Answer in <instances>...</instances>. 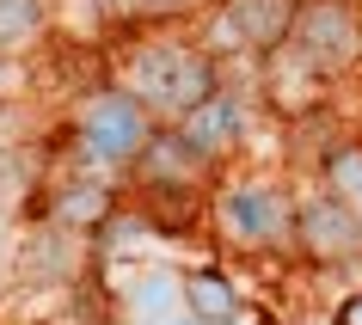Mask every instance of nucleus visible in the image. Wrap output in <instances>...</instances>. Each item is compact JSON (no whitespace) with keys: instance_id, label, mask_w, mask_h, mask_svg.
Returning a JSON list of instances; mask_svg holds the SVG:
<instances>
[{"instance_id":"4","label":"nucleus","mask_w":362,"mask_h":325,"mask_svg":"<svg viewBox=\"0 0 362 325\" xmlns=\"http://www.w3.org/2000/svg\"><path fill=\"white\" fill-rule=\"evenodd\" d=\"M288 240L307 264H362V215L332 191H313L288 215Z\"/></svg>"},{"instance_id":"2","label":"nucleus","mask_w":362,"mask_h":325,"mask_svg":"<svg viewBox=\"0 0 362 325\" xmlns=\"http://www.w3.org/2000/svg\"><path fill=\"white\" fill-rule=\"evenodd\" d=\"M74 135L93 166H135V153L148 148V135H153V111L129 86H105V93H93L80 105Z\"/></svg>"},{"instance_id":"10","label":"nucleus","mask_w":362,"mask_h":325,"mask_svg":"<svg viewBox=\"0 0 362 325\" xmlns=\"http://www.w3.org/2000/svg\"><path fill=\"white\" fill-rule=\"evenodd\" d=\"M246 313V295L233 288L228 270H191L185 276V319L197 325H233Z\"/></svg>"},{"instance_id":"1","label":"nucleus","mask_w":362,"mask_h":325,"mask_svg":"<svg viewBox=\"0 0 362 325\" xmlns=\"http://www.w3.org/2000/svg\"><path fill=\"white\" fill-rule=\"evenodd\" d=\"M215 86H221V61L203 43H185V37H160L129 61V93L153 117H172V123L191 105H203Z\"/></svg>"},{"instance_id":"12","label":"nucleus","mask_w":362,"mask_h":325,"mask_svg":"<svg viewBox=\"0 0 362 325\" xmlns=\"http://www.w3.org/2000/svg\"><path fill=\"white\" fill-rule=\"evenodd\" d=\"M320 178H325V191L338 196V203H350L362 215V141H338L320 160Z\"/></svg>"},{"instance_id":"9","label":"nucleus","mask_w":362,"mask_h":325,"mask_svg":"<svg viewBox=\"0 0 362 325\" xmlns=\"http://www.w3.org/2000/svg\"><path fill=\"white\" fill-rule=\"evenodd\" d=\"M123 313H129V325H178L185 319V276H172L160 264L135 270L129 295H123Z\"/></svg>"},{"instance_id":"8","label":"nucleus","mask_w":362,"mask_h":325,"mask_svg":"<svg viewBox=\"0 0 362 325\" xmlns=\"http://www.w3.org/2000/svg\"><path fill=\"white\" fill-rule=\"evenodd\" d=\"M295 6L301 0H221V31L252 56H276L295 31Z\"/></svg>"},{"instance_id":"13","label":"nucleus","mask_w":362,"mask_h":325,"mask_svg":"<svg viewBox=\"0 0 362 325\" xmlns=\"http://www.w3.org/2000/svg\"><path fill=\"white\" fill-rule=\"evenodd\" d=\"M43 31V0H0V49H19Z\"/></svg>"},{"instance_id":"3","label":"nucleus","mask_w":362,"mask_h":325,"mask_svg":"<svg viewBox=\"0 0 362 325\" xmlns=\"http://www.w3.org/2000/svg\"><path fill=\"white\" fill-rule=\"evenodd\" d=\"M283 49L295 61H307L320 80H338L344 68L362 61V13L350 0H301Z\"/></svg>"},{"instance_id":"11","label":"nucleus","mask_w":362,"mask_h":325,"mask_svg":"<svg viewBox=\"0 0 362 325\" xmlns=\"http://www.w3.org/2000/svg\"><path fill=\"white\" fill-rule=\"evenodd\" d=\"M49 215H56V228L98 233L117 215V196H111V184H98V178H74V184H62V191H56Z\"/></svg>"},{"instance_id":"16","label":"nucleus","mask_w":362,"mask_h":325,"mask_svg":"<svg viewBox=\"0 0 362 325\" xmlns=\"http://www.w3.org/2000/svg\"><path fill=\"white\" fill-rule=\"evenodd\" d=\"M80 325H111V319H80Z\"/></svg>"},{"instance_id":"15","label":"nucleus","mask_w":362,"mask_h":325,"mask_svg":"<svg viewBox=\"0 0 362 325\" xmlns=\"http://www.w3.org/2000/svg\"><path fill=\"white\" fill-rule=\"evenodd\" d=\"M197 0H129V13H185Z\"/></svg>"},{"instance_id":"7","label":"nucleus","mask_w":362,"mask_h":325,"mask_svg":"<svg viewBox=\"0 0 362 325\" xmlns=\"http://www.w3.org/2000/svg\"><path fill=\"white\" fill-rule=\"evenodd\" d=\"M178 129H185V141H191L197 153H209L215 166H221V160H228V153L246 141L252 111H246V98H233L228 86H215L203 105H191V111L178 117Z\"/></svg>"},{"instance_id":"6","label":"nucleus","mask_w":362,"mask_h":325,"mask_svg":"<svg viewBox=\"0 0 362 325\" xmlns=\"http://www.w3.org/2000/svg\"><path fill=\"white\" fill-rule=\"evenodd\" d=\"M135 172H141V191H197V184H209L215 160L197 153L191 141H185V129L172 123V129L148 135V148L135 153Z\"/></svg>"},{"instance_id":"5","label":"nucleus","mask_w":362,"mask_h":325,"mask_svg":"<svg viewBox=\"0 0 362 325\" xmlns=\"http://www.w3.org/2000/svg\"><path fill=\"white\" fill-rule=\"evenodd\" d=\"M288 203L276 184H264V178H246V184H228L221 191V228L240 240V246H276V240H288Z\"/></svg>"},{"instance_id":"14","label":"nucleus","mask_w":362,"mask_h":325,"mask_svg":"<svg viewBox=\"0 0 362 325\" xmlns=\"http://www.w3.org/2000/svg\"><path fill=\"white\" fill-rule=\"evenodd\" d=\"M332 325H362V288L338 301V313H332Z\"/></svg>"}]
</instances>
